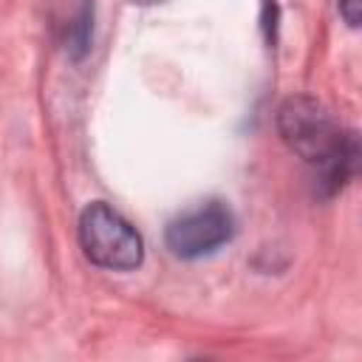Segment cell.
Masks as SVG:
<instances>
[{
    "label": "cell",
    "instance_id": "obj_1",
    "mask_svg": "<svg viewBox=\"0 0 362 362\" xmlns=\"http://www.w3.org/2000/svg\"><path fill=\"white\" fill-rule=\"evenodd\" d=\"M283 141L317 167V184L337 192L356 167V139L342 133L331 113L311 96H291L277 113Z\"/></svg>",
    "mask_w": 362,
    "mask_h": 362
},
{
    "label": "cell",
    "instance_id": "obj_2",
    "mask_svg": "<svg viewBox=\"0 0 362 362\" xmlns=\"http://www.w3.org/2000/svg\"><path fill=\"white\" fill-rule=\"evenodd\" d=\"M79 243L90 263L110 269V272H127L141 263L144 246L139 232L107 204L96 201L90 204L79 218Z\"/></svg>",
    "mask_w": 362,
    "mask_h": 362
},
{
    "label": "cell",
    "instance_id": "obj_3",
    "mask_svg": "<svg viewBox=\"0 0 362 362\" xmlns=\"http://www.w3.org/2000/svg\"><path fill=\"white\" fill-rule=\"evenodd\" d=\"M232 235H235L232 209L221 201H206L173 218L164 238L173 255L195 260V257L218 252L223 243L232 240Z\"/></svg>",
    "mask_w": 362,
    "mask_h": 362
},
{
    "label": "cell",
    "instance_id": "obj_4",
    "mask_svg": "<svg viewBox=\"0 0 362 362\" xmlns=\"http://www.w3.org/2000/svg\"><path fill=\"white\" fill-rule=\"evenodd\" d=\"M342 14H345V20H348L351 25H356V20H359V14H356V0H342Z\"/></svg>",
    "mask_w": 362,
    "mask_h": 362
}]
</instances>
